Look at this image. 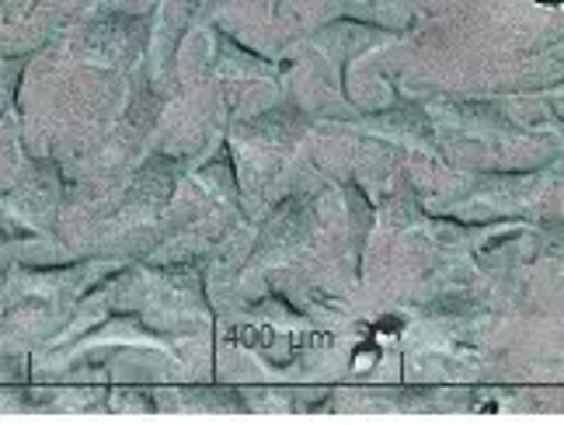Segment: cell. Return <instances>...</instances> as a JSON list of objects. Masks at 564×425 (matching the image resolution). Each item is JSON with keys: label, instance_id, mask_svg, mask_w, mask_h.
Returning a JSON list of instances; mask_svg holds the SVG:
<instances>
[{"label": "cell", "instance_id": "1", "mask_svg": "<svg viewBox=\"0 0 564 425\" xmlns=\"http://www.w3.org/2000/svg\"><path fill=\"white\" fill-rule=\"evenodd\" d=\"M394 35H398V29L370 25V21H359V18H335L324 29H317L311 39L321 46V53L335 63L338 80H345V70H349L352 59H359L366 50H373L383 39H394Z\"/></svg>", "mask_w": 564, "mask_h": 425}, {"label": "cell", "instance_id": "5", "mask_svg": "<svg viewBox=\"0 0 564 425\" xmlns=\"http://www.w3.org/2000/svg\"><path fill=\"white\" fill-rule=\"evenodd\" d=\"M533 4H544V8H557V4H564V0H533Z\"/></svg>", "mask_w": 564, "mask_h": 425}, {"label": "cell", "instance_id": "4", "mask_svg": "<svg viewBox=\"0 0 564 425\" xmlns=\"http://www.w3.org/2000/svg\"><path fill=\"white\" fill-rule=\"evenodd\" d=\"M356 4H370V8H390V4H398V0H356Z\"/></svg>", "mask_w": 564, "mask_h": 425}, {"label": "cell", "instance_id": "2", "mask_svg": "<svg viewBox=\"0 0 564 425\" xmlns=\"http://www.w3.org/2000/svg\"><path fill=\"white\" fill-rule=\"evenodd\" d=\"M311 217L314 212H311L307 199H300V196L286 199L272 212V220L265 224L262 238H258L254 259H262V254H290L293 248H300L311 238V227H314Z\"/></svg>", "mask_w": 564, "mask_h": 425}, {"label": "cell", "instance_id": "3", "mask_svg": "<svg viewBox=\"0 0 564 425\" xmlns=\"http://www.w3.org/2000/svg\"><path fill=\"white\" fill-rule=\"evenodd\" d=\"M307 126H311V119L303 116L293 101H286V105H279V109L251 119L245 126V137L265 143V146H293L303 133H307Z\"/></svg>", "mask_w": 564, "mask_h": 425}]
</instances>
